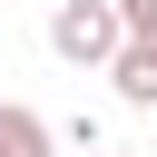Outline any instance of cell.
Listing matches in <instances>:
<instances>
[{
	"instance_id": "obj_2",
	"label": "cell",
	"mask_w": 157,
	"mask_h": 157,
	"mask_svg": "<svg viewBox=\"0 0 157 157\" xmlns=\"http://www.w3.org/2000/svg\"><path fill=\"white\" fill-rule=\"evenodd\" d=\"M0 157H59V128L20 98H0Z\"/></svg>"
},
{
	"instance_id": "obj_1",
	"label": "cell",
	"mask_w": 157,
	"mask_h": 157,
	"mask_svg": "<svg viewBox=\"0 0 157 157\" xmlns=\"http://www.w3.org/2000/svg\"><path fill=\"white\" fill-rule=\"evenodd\" d=\"M118 39H128V29H118V0H59V10H49V49H59L69 69H108Z\"/></svg>"
},
{
	"instance_id": "obj_4",
	"label": "cell",
	"mask_w": 157,
	"mask_h": 157,
	"mask_svg": "<svg viewBox=\"0 0 157 157\" xmlns=\"http://www.w3.org/2000/svg\"><path fill=\"white\" fill-rule=\"evenodd\" d=\"M118 29H128L137 49H157V0H118Z\"/></svg>"
},
{
	"instance_id": "obj_5",
	"label": "cell",
	"mask_w": 157,
	"mask_h": 157,
	"mask_svg": "<svg viewBox=\"0 0 157 157\" xmlns=\"http://www.w3.org/2000/svg\"><path fill=\"white\" fill-rule=\"evenodd\" d=\"M69 157H98V147H69Z\"/></svg>"
},
{
	"instance_id": "obj_3",
	"label": "cell",
	"mask_w": 157,
	"mask_h": 157,
	"mask_svg": "<svg viewBox=\"0 0 157 157\" xmlns=\"http://www.w3.org/2000/svg\"><path fill=\"white\" fill-rule=\"evenodd\" d=\"M108 78H118V98H128V108H157V49H137V39H118V59H108Z\"/></svg>"
}]
</instances>
